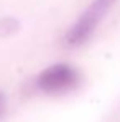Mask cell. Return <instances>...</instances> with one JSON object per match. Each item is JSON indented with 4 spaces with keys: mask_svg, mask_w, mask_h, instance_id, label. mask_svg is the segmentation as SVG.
Here are the masks:
<instances>
[{
    "mask_svg": "<svg viewBox=\"0 0 120 122\" xmlns=\"http://www.w3.org/2000/svg\"><path fill=\"white\" fill-rule=\"evenodd\" d=\"M20 30V21L13 17L0 18V38H8Z\"/></svg>",
    "mask_w": 120,
    "mask_h": 122,
    "instance_id": "3957f363",
    "label": "cell"
},
{
    "mask_svg": "<svg viewBox=\"0 0 120 122\" xmlns=\"http://www.w3.org/2000/svg\"><path fill=\"white\" fill-rule=\"evenodd\" d=\"M117 3V0H92L91 5L79 15L74 25L66 31L64 45L69 48H76L91 40L94 31L97 30L100 21L110 12V8Z\"/></svg>",
    "mask_w": 120,
    "mask_h": 122,
    "instance_id": "6da1fadb",
    "label": "cell"
},
{
    "mask_svg": "<svg viewBox=\"0 0 120 122\" xmlns=\"http://www.w3.org/2000/svg\"><path fill=\"white\" fill-rule=\"evenodd\" d=\"M81 81L79 71L67 64V63H56L43 69L38 78L36 86L38 89L46 94H62L67 91H72Z\"/></svg>",
    "mask_w": 120,
    "mask_h": 122,
    "instance_id": "7a4b0ae2",
    "label": "cell"
},
{
    "mask_svg": "<svg viewBox=\"0 0 120 122\" xmlns=\"http://www.w3.org/2000/svg\"><path fill=\"white\" fill-rule=\"evenodd\" d=\"M5 111H7V97H5V94L0 91V119L3 117Z\"/></svg>",
    "mask_w": 120,
    "mask_h": 122,
    "instance_id": "277c9868",
    "label": "cell"
}]
</instances>
